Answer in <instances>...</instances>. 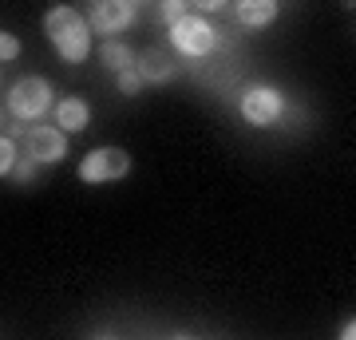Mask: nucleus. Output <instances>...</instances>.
<instances>
[{
	"label": "nucleus",
	"instance_id": "1",
	"mask_svg": "<svg viewBox=\"0 0 356 340\" xmlns=\"http://www.w3.org/2000/svg\"><path fill=\"white\" fill-rule=\"evenodd\" d=\"M44 36L51 40L64 63H83L91 56V28L72 4H56L44 13Z\"/></svg>",
	"mask_w": 356,
	"mask_h": 340
},
{
	"label": "nucleus",
	"instance_id": "2",
	"mask_svg": "<svg viewBox=\"0 0 356 340\" xmlns=\"http://www.w3.org/2000/svg\"><path fill=\"white\" fill-rule=\"evenodd\" d=\"M131 175V154L123 147H95L79 159V182L88 186H107Z\"/></svg>",
	"mask_w": 356,
	"mask_h": 340
},
{
	"label": "nucleus",
	"instance_id": "3",
	"mask_svg": "<svg viewBox=\"0 0 356 340\" xmlns=\"http://www.w3.org/2000/svg\"><path fill=\"white\" fill-rule=\"evenodd\" d=\"M170 44H175V51H182V56H191V60H202V56H210L218 44V32L210 20H202V16H182V20H175L170 24Z\"/></svg>",
	"mask_w": 356,
	"mask_h": 340
},
{
	"label": "nucleus",
	"instance_id": "4",
	"mask_svg": "<svg viewBox=\"0 0 356 340\" xmlns=\"http://www.w3.org/2000/svg\"><path fill=\"white\" fill-rule=\"evenodd\" d=\"M51 107V83L44 76H24L16 79V88L8 91V111L28 123V119H40V115Z\"/></svg>",
	"mask_w": 356,
	"mask_h": 340
},
{
	"label": "nucleus",
	"instance_id": "5",
	"mask_svg": "<svg viewBox=\"0 0 356 340\" xmlns=\"http://www.w3.org/2000/svg\"><path fill=\"white\" fill-rule=\"evenodd\" d=\"M135 16H139V4H131V0H95L88 8V28L91 36L99 32V36L115 40L119 32H127L135 24Z\"/></svg>",
	"mask_w": 356,
	"mask_h": 340
},
{
	"label": "nucleus",
	"instance_id": "6",
	"mask_svg": "<svg viewBox=\"0 0 356 340\" xmlns=\"http://www.w3.org/2000/svg\"><path fill=\"white\" fill-rule=\"evenodd\" d=\"M285 111V95L269 83H254L242 91V119L250 127H273Z\"/></svg>",
	"mask_w": 356,
	"mask_h": 340
},
{
	"label": "nucleus",
	"instance_id": "7",
	"mask_svg": "<svg viewBox=\"0 0 356 340\" xmlns=\"http://www.w3.org/2000/svg\"><path fill=\"white\" fill-rule=\"evenodd\" d=\"M28 159L32 163H64L67 159V135L60 127H32L28 131Z\"/></svg>",
	"mask_w": 356,
	"mask_h": 340
},
{
	"label": "nucleus",
	"instance_id": "8",
	"mask_svg": "<svg viewBox=\"0 0 356 340\" xmlns=\"http://www.w3.org/2000/svg\"><path fill=\"white\" fill-rule=\"evenodd\" d=\"M91 119V107L88 99H79V95H67V99L56 103V127L64 131V135H79Z\"/></svg>",
	"mask_w": 356,
	"mask_h": 340
},
{
	"label": "nucleus",
	"instance_id": "9",
	"mask_svg": "<svg viewBox=\"0 0 356 340\" xmlns=\"http://www.w3.org/2000/svg\"><path fill=\"white\" fill-rule=\"evenodd\" d=\"M234 13H238L242 28H250V32H261V28H269L273 20H277L281 8L273 4V0H242V4L234 8Z\"/></svg>",
	"mask_w": 356,
	"mask_h": 340
},
{
	"label": "nucleus",
	"instance_id": "10",
	"mask_svg": "<svg viewBox=\"0 0 356 340\" xmlns=\"http://www.w3.org/2000/svg\"><path fill=\"white\" fill-rule=\"evenodd\" d=\"M99 63L107 67V72H115V76H119V72L135 67V51H131L123 40H107V44L99 48Z\"/></svg>",
	"mask_w": 356,
	"mask_h": 340
},
{
	"label": "nucleus",
	"instance_id": "11",
	"mask_svg": "<svg viewBox=\"0 0 356 340\" xmlns=\"http://www.w3.org/2000/svg\"><path fill=\"white\" fill-rule=\"evenodd\" d=\"M135 72L143 76V83H151V79H170V76H175V67H170L166 60H159V51L143 56V60H135Z\"/></svg>",
	"mask_w": 356,
	"mask_h": 340
},
{
	"label": "nucleus",
	"instance_id": "12",
	"mask_svg": "<svg viewBox=\"0 0 356 340\" xmlns=\"http://www.w3.org/2000/svg\"><path fill=\"white\" fill-rule=\"evenodd\" d=\"M13 166H16V143L0 135V178L13 175Z\"/></svg>",
	"mask_w": 356,
	"mask_h": 340
},
{
	"label": "nucleus",
	"instance_id": "13",
	"mask_svg": "<svg viewBox=\"0 0 356 340\" xmlns=\"http://www.w3.org/2000/svg\"><path fill=\"white\" fill-rule=\"evenodd\" d=\"M143 88H147V83H143V76L135 72V67H127V72H119V91H123V95H139Z\"/></svg>",
	"mask_w": 356,
	"mask_h": 340
},
{
	"label": "nucleus",
	"instance_id": "14",
	"mask_svg": "<svg viewBox=\"0 0 356 340\" xmlns=\"http://www.w3.org/2000/svg\"><path fill=\"white\" fill-rule=\"evenodd\" d=\"M20 56V40L13 36V32H0V63H8Z\"/></svg>",
	"mask_w": 356,
	"mask_h": 340
},
{
	"label": "nucleus",
	"instance_id": "15",
	"mask_svg": "<svg viewBox=\"0 0 356 340\" xmlns=\"http://www.w3.org/2000/svg\"><path fill=\"white\" fill-rule=\"evenodd\" d=\"M163 13H166V20L175 24V20H182V16H191L186 13V4H163Z\"/></svg>",
	"mask_w": 356,
	"mask_h": 340
},
{
	"label": "nucleus",
	"instance_id": "16",
	"mask_svg": "<svg viewBox=\"0 0 356 340\" xmlns=\"http://www.w3.org/2000/svg\"><path fill=\"white\" fill-rule=\"evenodd\" d=\"M337 340H356V321H353V316L344 321V328H341V337H337Z\"/></svg>",
	"mask_w": 356,
	"mask_h": 340
},
{
	"label": "nucleus",
	"instance_id": "17",
	"mask_svg": "<svg viewBox=\"0 0 356 340\" xmlns=\"http://www.w3.org/2000/svg\"><path fill=\"white\" fill-rule=\"evenodd\" d=\"M170 340H191V337H186V332H178V337H170Z\"/></svg>",
	"mask_w": 356,
	"mask_h": 340
},
{
	"label": "nucleus",
	"instance_id": "18",
	"mask_svg": "<svg viewBox=\"0 0 356 340\" xmlns=\"http://www.w3.org/2000/svg\"><path fill=\"white\" fill-rule=\"evenodd\" d=\"M95 340H115V337H95Z\"/></svg>",
	"mask_w": 356,
	"mask_h": 340
}]
</instances>
